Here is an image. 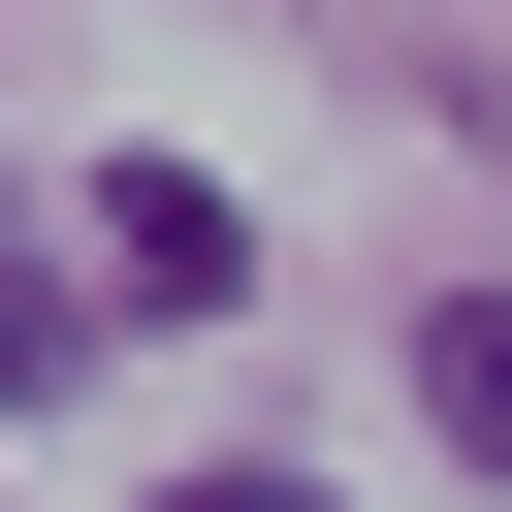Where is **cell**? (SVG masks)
<instances>
[{
    "instance_id": "cell-2",
    "label": "cell",
    "mask_w": 512,
    "mask_h": 512,
    "mask_svg": "<svg viewBox=\"0 0 512 512\" xmlns=\"http://www.w3.org/2000/svg\"><path fill=\"white\" fill-rule=\"evenodd\" d=\"M416 384H448V448L512 480V288H448V320H416Z\"/></svg>"
},
{
    "instance_id": "cell-1",
    "label": "cell",
    "mask_w": 512,
    "mask_h": 512,
    "mask_svg": "<svg viewBox=\"0 0 512 512\" xmlns=\"http://www.w3.org/2000/svg\"><path fill=\"white\" fill-rule=\"evenodd\" d=\"M96 288H128V320H192V288H224V192H192V160H128V192H96Z\"/></svg>"
},
{
    "instance_id": "cell-3",
    "label": "cell",
    "mask_w": 512,
    "mask_h": 512,
    "mask_svg": "<svg viewBox=\"0 0 512 512\" xmlns=\"http://www.w3.org/2000/svg\"><path fill=\"white\" fill-rule=\"evenodd\" d=\"M192 512H320V480H192Z\"/></svg>"
}]
</instances>
